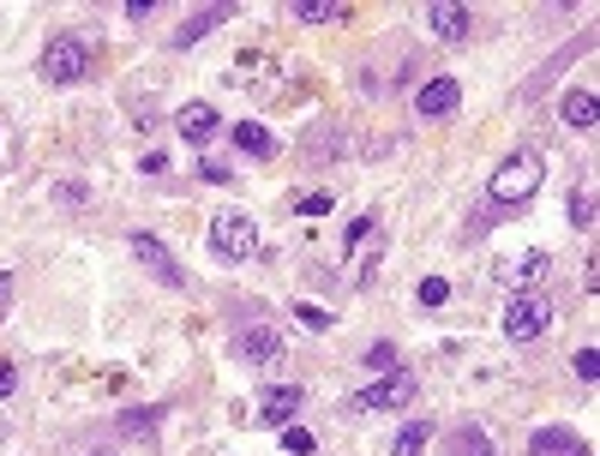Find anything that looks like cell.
Listing matches in <instances>:
<instances>
[{
  "instance_id": "obj_20",
  "label": "cell",
  "mask_w": 600,
  "mask_h": 456,
  "mask_svg": "<svg viewBox=\"0 0 600 456\" xmlns=\"http://www.w3.org/2000/svg\"><path fill=\"white\" fill-rule=\"evenodd\" d=\"M564 211H571V228H595V187H576Z\"/></svg>"
},
{
  "instance_id": "obj_5",
  "label": "cell",
  "mask_w": 600,
  "mask_h": 456,
  "mask_svg": "<svg viewBox=\"0 0 600 456\" xmlns=\"http://www.w3.org/2000/svg\"><path fill=\"white\" fill-rule=\"evenodd\" d=\"M84 72H91V43H84L79 31L48 36V48H43V79H48V84H79Z\"/></svg>"
},
{
  "instance_id": "obj_30",
  "label": "cell",
  "mask_w": 600,
  "mask_h": 456,
  "mask_svg": "<svg viewBox=\"0 0 600 456\" xmlns=\"http://www.w3.org/2000/svg\"><path fill=\"white\" fill-rule=\"evenodd\" d=\"M12 391H19V367H12V360H0V403H7Z\"/></svg>"
},
{
  "instance_id": "obj_13",
  "label": "cell",
  "mask_w": 600,
  "mask_h": 456,
  "mask_svg": "<svg viewBox=\"0 0 600 456\" xmlns=\"http://www.w3.org/2000/svg\"><path fill=\"white\" fill-rule=\"evenodd\" d=\"M528 456H588V444L576 439L571 427H547V432L528 439Z\"/></svg>"
},
{
  "instance_id": "obj_21",
  "label": "cell",
  "mask_w": 600,
  "mask_h": 456,
  "mask_svg": "<svg viewBox=\"0 0 600 456\" xmlns=\"http://www.w3.org/2000/svg\"><path fill=\"white\" fill-rule=\"evenodd\" d=\"M360 367L367 372H396V343H367L360 348Z\"/></svg>"
},
{
  "instance_id": "obj_6",
  "label": "cell",
  "mask_w": 600,
  "mask_h": 456,
  "mask_svg": "<svg viewBox=\"0 0 600 456\" xmlns=\"http://www.w3.org/2000/svg\"><path fill=\"white\" fill-rule=\"evenodd\" d=\"M300 403H307L300 384H271V391H259V403H252V408H235V420H240V427H295Z\"/></svg>"
},
{
  "instance_id": "obj_1",
  "label": "cell",
  "mask_w": 600,
  "mask_h": 456,
  "mask_svg": "<svg viewBox=\"0 0 600 456\" xmlns=\"http://www.w3.org/2000/svg\"><path fill=\"white\" fill-rule=\"evenodd\" d=\"M540 180H547V163H540L535 151H516L487 175V199L492 204H528L540 192Z\"/></svg>"
},
{
  "instance_id": "obj_19",
  "label": "cell",
  "mask_w": 600,
  "mask_h": 456,
  "mask_svg": "<svg viewBox=\"0 0 600 456\" xmlns=\"http://www.w3.org/2000/svg\"><path fill=\"white\" fill-rule=\"evenodd\" d=\"M451 456H492V439L480 427H456L451 432Z\"/></svg>"
},
{
  "instance_id": "obj_31",
  "label": "cell",
  "mask_w": 600,
  "mask_h": 456,
  "mask_svg": "<svg viewBox=\"0 0 600 456\" xmlns=\"http://www.w3.org/2000/svg\"><path fill=\"white\" fill-rule=\"evenodd\" d=\"M120 12H127L132 24H144V19H151V12H156V0H127V7H120Z\"/></svg>"
},
{
  "instance_id": "obj_8",
  "label": "cell",
  "mask_w": 600,
  "mask_h": 456,
  "mask_svg": "<svg viewBox=\"0 0 600 456\" xmlns=\"http://www.w3.org/2000/svg\"><path fill=\"white\" fill-rule=\"evenodd\" d=\"M132 259H139V264H144V271H151L163 288H187V271L175 264V252H168L156 235H144V228L132 235Z\"/></svg>"
},
{
  "instance_id": "obj_2",
  "label": "cell",
  "mask_w": 600,
  "mask_h": 456,
  "mask_svg": "<svg viewBox=\"0 0 600 456\" xmlns=\"http://www.w3.org/2000/svg\"><path fill=\"white\" fill-rule=\"evenodd\" d=\"M547 331H552V300L540 295V288H516L511 307H504V336H511L516 348H528Z\"/></svg>"
},
{
  "instance_id": "obj_14",
  "label": "cell",
  "mask_w": 600,
  "mask_h": 456,
  "mask_svg": "<svg viewBox=\"0 0 600 456\" xmlns=\"http://www.w3.org/2000/svg\"><path fill=\"white\" fill-rule=\"evenodd\" d=\"M547 252H523V259H504L499 264V283H511V288H535L540 276H547Z\"/></svg>"
},
{
  "instance_id": "obj_27",
  "label": "cell",
  "mask_w": 600,
  "mask_h": 456,
  "mask_svg": "<svg viewBox=\"0 0 600 456\" xmlns=\"http://www.w3.org/2000/svg\"><path fill=\"white\" fill-rule=\"evenodd\" d=\"M331 204H336L331 192H307V199L295 204V216H331Z\"/></svg>"
},
{
  "instance_id": "obj_34",
  "label": "cell",
  "mask_w": 600,
  "mask_h": 456,
  "mask_svg": "<svg viewBox=\"0 0 600 456\" xmlns=\"http://www.w3.org/2000/svg\"><path fill=\"white\" fill-rule=\"evenodd\" d=\"M96 456H115V451H96Z\"/></svg>"
},
{
  "instance_id": "obj_25",
  "label": "cell",
  "mask_w": 600,
  "mask_h": 456,
  "mask_svg": "<svg viewBox=\"0 0 600 456\" xmlns=\"http://www.w3.org/2000/svg\"><path fill=\"white\" fill-rule=\"evenodd\" d=\"M372 228H379V216H372V211H367V216H355V223H348V235H343V252H355L360 240L372 235Z\"/></svg>"
},
{
  "instance_id": "obj_29",
  "label": "cell",
  "mask_w": 600,
  "mask_h": 456,
  "mask_svg": "<svg viewBox=\"0 0 600 456\" xmlns=\"http://www.w3.org/2000/svg\"><path fill=\"white\" fill-rule=\"evenodd\" d=\"M199 175L211 180V187H228V180H235V168H223V163H199Z\"/></svg>"
},
{
  "instance_id": "obj_24",
  "label": "cell",
  "mask_w": 600,
  "mask_h": 456,
  "mask_svg": "<svg viewBox=\"0 0 600 456\" xmlns=\"http://www.w3.org/2000/svg\"><path fill=\"white\" fill-rule=\"evenodd\" d=\"M156 408H127V415H120V432H156Z\"/></svg>"
},
{
  "instance_id": "obj_3",
  "label": "cell",
  "mask_w": 600,
  "mask_h": 456,
  "mask_svg": "<svg viewBox=\"0 0 600 456\" xmlns=\"http://www.w3.org/2000/svg\"><path fill=\"white\" fill-rule=\"evenodd\" d=\"M420 396V379L415 372H379V384H367V391L348 396V415H384V408H408Z\"/></svg>"
},
{
  "instance_id": "obj_15",
  "label": "cell",
  "mask_w": 600,
  "mask_h": 456,
  "mask_svg": "<svg viewBox=\"0 0 600 456\" xmlns=\"http://www.w3.org/2000/svg\"><path fill=\"white\" fill-rule=\"evenodd\" d=\"M228 12H235V7H199V12H187V24H180V31H175V48H192V43H204V36H211L216 24L228 19Z\"/></svg>"
},
{
  "instance_id": "obj_4",
  "label": "cell",
  "mask_w": 600,
  "mask_h": 456,
  "mask_svg": "<svg viewBox=\"0 0 600 456\" xmlns=\"http://www.w3.org/2000/svg\"><path fill=\"white\" fill-rule=\"evenodd\" d=\"M211 252H216L223 264H247V259H259V223H252V216H240V211L211 216Z\"/></svg>"
},
{
  "instance_id": "obj_33",
  "label": "cell",
  "mask_w": 600,
  "mask_h": 456,
  "mask_svg": "<svg viewBox=\"0 0 600 456\" xmlns=\"http://www.w3.org/2000/svg\"><path fill=\"white\" fill-rule=\"evenodd\" d=\"M7 307H12V276L0 271V319H7Z\"/></svg>"
},
{
  "instance_id": "obj_9",
  "label": "cell",
  "mask_w": 600,
  "mask_h": 456,
  "mask_svg": "<svg viewBox=\"0 0 600 456\" xmlns=\"http://www.w3.org/2000/svg\"><path fill=\"white\" fill-rule=\"evenodd\" d=\"M235 360L240 367H276V360H283V331H271V324H247V331L235 336Z\"/></svg>"
},
{
  "instance_id": "obj_22",
  "label": "cell",
  "mask_w": 600,
  "mask_h": 456,
  "mask_svg": "<svg viewBox=\"0 0 600 456\" xmlns=\"http://www.w3.org/2000/svg\"><path fill=\"white\" fill-rule=\"evenodd\" d=\"M415 300L420 307H444V300H451V283H444V276H420V288H415Z\"/></svg>"
},
{
  "instance_id": "obj_11",
  "label": "cell",
  "mask_w": 600,
  "mask_h": 456,
  "mask_svg": "<svg viewBox=\"0 0 600 456\" xmlns=\"http://www.w3.org/2000/svg\"><path fill=\"white\" fill-rule=\"evenodd\" d=\"M228 139H235V151L259 156V163H271V156H283V144H276V132H271V127H259V120H235V127H228Z\"/></svg>"
},
{
  "instance_id": "obj_7",
  "label": "cell",
  "mask_w": 600,
  "mask_h": 456,
  "mask_svg": "<svg viewBox=\"0 0 600 456\" xmlns=\"http://www.w3.org/2000/svg\"><path fill=\"white\" fill-rule=\"evenodd\" d=\"M456 108H463V84H456L451 72H432V79L415 91V115L420 120H451Z\"/></svg>"
},
{
  "instance_id": "obj_17",
  "label": "cell",
  "mask_w": 600,
  "mask_h": 456,
  "mask_svg": "<svg viewBox=\"0 0 600 456\" xmlns=\"http://www.w3.org/2000/svg\"><path fill=\"white\" fill-rule=\"evenodd\" d=\"M288 19L295 24H336V19H348V7H336V0H288Z\"/></svg>"
},
{
  "instance_id": "obj_26",
  "label": "cell",
  "mask_w": 600,
  "mask_h": 456,
  "mask_svg": "<svg viewBox=\"0 0 600 456\" xmlns=\"http://www.w3.org/2000/svg\"><path fill=\"white\" fill-rule=\"evenodd\" d=\"M283 432V451L288 456H312V432H300V427H276Z\"/></svg>"
},
{
  "instance_id": "obj_18",
  "label": "cell",
  "mask_w": 600,
  "mask_h": 456,
  "mask_svg": "<svg viewBox=\"0 0 600 456\" xmlns=\"http://www.w3.org/2000/svg\"><path fill=\"white\" fill-rule=\"evenodd\" d=\"M432 451V427L427 420H408L403 432H396V444H391V456H427Z\"/></svg>"
},
{
  "instance_id": "obj_23",
  "label": "cell",
  "mask_w": 600,
  "mask_h": 456,
  "mask_svg": "<svg viewBox=\"0 0 600 456\" xmlns=\"http://www.w3.org/2000/svg\"><path fill=\"white\" fill-rule=\"evenodd\" d=\"M288 312H295V324H307V331H331V312L312 307V300H300V307H288Z\"/></svg>"
},
{
  "instance_id": "obj_12",
  "label": "cell",
  "mask_w": 600,
  "mask_h": 456,
  "mask_svg": "<svg viewBox=\"0 0 600 456\" xmlns=\"http://www.w3.org/2000/svg\"><path fill=\"white\" fill-rule=\"evenodd\" d=\"M216 120H223V115H216L211 103H187V108L175 115V132H180L187 144H211V139H216Z\"/></svg>"
},
{
  "instance_id": "obj_16",
  "label": "cell",
  "mask_w": 600,
  "mask_h": 456,
  "mask_svg": "<svg viewBox=\"0 0 600 456\" xmlns=\"http://www.w3.org/2000/svg\"><path fill=\"white\" fill-rule=\"evenodd\" d=\"M559 120H564L571 132H595V91H583V84H576V91H564Z\"/></svg>"
},
{
  "instance_id": "obj_32",
  "label": "cell",
  "mask_w": 600,
  "mask_h": 456,
  "mask_svg": "<svg viewBox=\"0 0 600 456\" xmlns=\"http://www.w3.org/2000/svg\"><path fill=\"white\" fill-rule=\"evenodd\" d=\"M55 199H60V204H84V187H79V180H60Z\"/></svg>"
},
{
  "instance_id": "obj_10",
  "label": "cell",
  "mask_w": 600,
  "mask_h": 456,
  "mask_svg": "<svg viewBox=\"0 0 600 456\" xmlns=\"http://www.w3.org/2000/svg\"><path fill=\"white\" fill-rule=\"evenodd\" d=\"M427 31L439 36V43H468V31H475V12L456 7V0H432V7H427Z\"/></svg>"
},
{
  "instance_id": "obj_28",
  "label": "cell",
  "mask_w": 600,
  "mask_h": 456,
  "mask_svg": "<svg viewBox=\"0 0 600 456\" xmlns=\"http://www.w3.org/2000/svg\"><path fill=\"white\" fill-rule=\"evenodd\" d=\"M576 379H583V384L600 379V348H583V355H576Z\"/></svg>"
}]
</instances>
